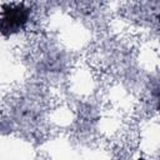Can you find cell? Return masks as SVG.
<instances>
[{
  "label": "cell",
  "mask_w": 160,
  "mask_h": 160,
  "mask_svg": "<svg viewBox=\"0 0 160 160\" xmlns=\"http://www.w3.org/2000/svg\"><path fill=\"white\" fill-rule=\"evenodd\" d=\"M29 19V10L22 5L10 6L2 11L1 29L4 32H15L20 30Z\"/></svg>",
  "instance_id": "6da1fadb"
}]
</instances>
